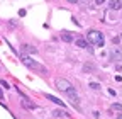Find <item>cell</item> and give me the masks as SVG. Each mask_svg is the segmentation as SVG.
<instances>
[{"mask_svg":"<svg viewBox=\"0 0 122 119\" xmlns=\"http://www.w3.org/2000/svg\"><path fill=\"white\" fill-rule=\"evenodd\" d=\"M110 60H114V61H120V60H122V49H119V48L110 49Z\"/></svg>","mask_w":122,"mask_h":119,"instance_id":"obj_4","label":"cell"},{"mask_svg":"<svg viewBox=\"0 0 122 119\" xmlns=\"http://www.w3.org/2000/svg\"><path fill=\"white\" fill-rule=\"evenodd\" d=\"M83 71H93V65H85L83 66Z\"/></svg>","mask_w":122,"mask_h":119,"instance_id":"obj_13","label":"cell"},{"mask_svg":"<svg viewBox=\"0 0 122 119\" xmlns=\"http://www.w3.org/2000/svg\"><path fill=\"white\" fill-rule=\"evenodd\" d=\"M68 2H70V4H76V2H78V0H68Z\"/></svg>","mask_w":122,"mask_h":119,"instance_id":"obj_19","label":"cell"},{"mask_svg":"<svg viewBox=\"0 0 122 119\" xmlns=\"http://www.w3.org/2000/svg\"><path fill=\"white\" fill-rule=\"evenodd\" d=\"M105 2H107V0H97V5H103Z\"/></svg>","mask_w":122,"mask_h":119,"instance_id":"obj_16","label":"cell"},{"mask_svg":"<svg viewBox=\"0 0 122 119\" xmlns=\"http://www.w3.org/2000/svg\"><path fill=\"white\" fill-rule=\"evenodd\" d=\"M86 39H88V43L95 44V46H98V48H102V46H103V34H102L100 31L90 29V31L86 32Z\"/></svg>","mask_w":122,"mask_h":119,"instance_id":"obj_1","label":"cell"},{"mask_svg":"<svg viewBox=\"0 0 122 119\" xmlns=\"http://www.w3.org/2000/svg\"><path fill=\"white\" fill-rule=\"evenodd\" d=\"M90 88H93V90H98L100 85H98V83H95V82H92V83H90Z\"/></svg>","mask_w":122,"mask_h":119,"instance_id":"obj_14","label":"cell"},{"mask_svg":"<svg viewBox=\"0 0 122 119\" xmlns=\"http://www.w3.org/2000/svg\"><path fill=\"white\" fill-rule=\"evenodd\" d=\"M0 100H4V92H2V88H0Z\"/></svg>","mask_w":122,"mask_h":119,"instance_id":"obj_18","label":"cell"},{"mask_svg":"<svg viewBox=\"0 0 122 119\" xmlns=\"http://www.w3.org/2000/svg\"><path fill=\"white\" fill-rule=\"evenodd\" d=\"M19 16H20V17H24V16H25V10H24V9H22V10H19Z\"/></svg>","mask_w":122,"mask_h":119,"instance_id":"obj_17","label":"cell"},{"mask_svg":"<svg viewBox=\"0 0 122 119\" xmlns=\"http://www.w3.org/2000/svg\"><path fill=\"white\" fill-rule=\"evenodd\" d=\"M22 51L24 53H37V49L34 46H30V44H22Z\"/></svg>","mask_w":122,"mask_h":119,"instance_id":"obj_9","label":"cell"},{"mask_svg":"<svg viewBox=\"0 0 122 119\" xmlns=\"http://www.w3.org/2000/svg\"><path fill=\"white\" fill-rule=\"evenodd\" d=\"M110 111H122V104H112Z\"/></svg>","mask_w":122,"mask_h":119,"instance_id":"obj_12","label":"cell"},{"mask_svg":"<svg viewBox=\"0 0 122 119\" xmlns=\"http://www.w3.org/2000/svg\"><path fill=\"white\" fill-rule=\"evenodd\" d=\"M22 107H24V109H36V104L30 102L29 99H24V100H22Z\"/></svg>","mask_w":122,"mask_h":119,"instance_id":"obj_8","label":"cell"},{"mask_svg":"<svg viewBox=\"0 0 122 119\" xmlns=\"http://www.w3.org/2000/svg\"><path fill=\"white\" fill-rule=\"evenodd\" d=\"M66 95L70 97V100H71L73 104H78V100H80V99H78V95H76V92H75V88H73V87L66 90Z\"/></svg>","mask_w":122,"mask_h":119,"instance_id":"obj_5","label":"cell"},{"mask_svg":"<svg viewBox=\"0 0 122 119\" xmlns=\"http://www.w3.org/2000/svg\"><path fill=\"white\" fill-rule=\"evenodd\" d=\"M115 119H122V114H119V116H117V117H115Z\"/></svg>","mask_w":122,"mask_h":119,"instance_id":"obj_20","label":"cell"},{"mask_svg":"<svg viewBox=\"0 0 122 119\" xmlns=\"http://www.w3.org/2000/svg\"><path fill=\"white\" fill-rule=\"evenodd\" d=\"M109 7L112 10H120L122 9V0H110L109 2Z\"/></svg>","mask_w":122,"mask_h":119,"instance_id":"obj_7","label":"cell"},{"mask_svg":"<svg viewBox=\"0 0 122 119\" xmlns=\"http://www.w3.org/2000/svg\"><path fill=\"white\" fill-rule=\"evenodd\" d=\"M2 87H4V88H10V87H9V83H7L5 80H2Z\"/></svg>","mask_w":122,"mask_h":119,"instance_id":"obj_15","label":"cell"},{"mask_svg":"<svg viewBox=\"0 0 122 119\" xmlns=\"http://www.w3.org/2000/svg\"><path fill=\"white\" fill-rule=\"evenodd\" d=\"M44 97L48 99V100H51V102H54V104H58V106H61V107H66V104H65L63 100H59L58 97H54V95H49V94H44Z\"/></svg>","mask_w":122,"mask_h":119,"instance_id":"obj_6","label":"cell"},{"mask_svg":"<svg viewBox=\"0 0 122 119\" xmlns=\"http://www.w3.org/2000/svg\"><path fill=\"white\" fill-rule=\"evenodd\" d=\"M20 60H22V63L25 65V66H29V68H32V70H39V71H46V68L44 66H41L39 63H36L34 60H30L29 56H20Z\"/></svg>","mask_w":122,"mask_h":119,"instance_id":"obj_2","label":"cell"},{"mask_svg":"<svg viewBox=\"0 0 122 119\" xmlns=\"http://www.w3.org/2000/svg\"><path fill=\"white\" fill-rule=\"evenodd\" d=\"M76 46H78V48H88V41H85V39H76Z\"/></svg>","mask_w":122,"mask_h":119,"instance_id":"obj_11","label":"cell"},{"mask_svg":"<svg viewBox=\"0 0 122 119\" xmlns=\"http://www.w3.org/2000/svg\"><path fill=\"white\" fill-rule=\"evenodd\" d=\"M61 39H63L65 43H71L73 36H71V32H61Z\"/></svg>","mask_w":122,"mask_h":119,"instance_id":"obj_10","label":"cell"},{"mask_svg":"<svg viewBox=\"0 0 122 119\" xmlns=\"http://www.w3.org/2000/svg\"><path fill=\"white\" fill-rule=\"evenodd\" d=\"M54 85H56V88H58V90H61V92H66L68 88H71V83H70L66 78H56Z\"/></svg>","mask_w":122,"mask_h":119,"instance_id":"obj_3","label":"cell"}]
</instances>
